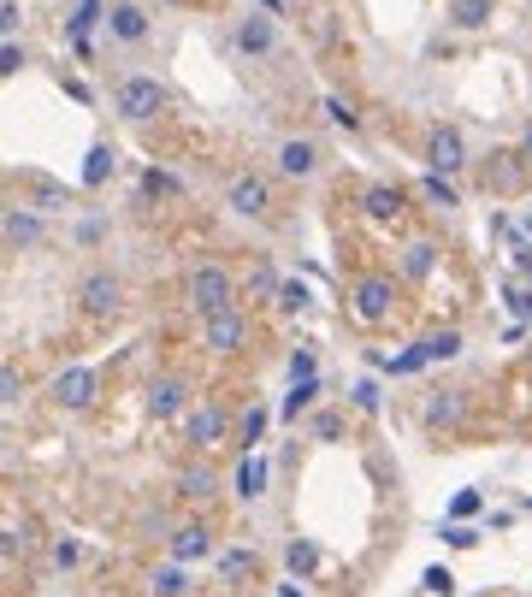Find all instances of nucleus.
I'll use <instances>...</instances> for the list:
<instances>
[{
  "instance_id": "nucleus-1",
  "label": "nucleus",
  "mask_w": 532,
  "mask_h": 597,
  "mask_svg": "<svg viewBox=\"0 0 532 597\" xmlns=\"http://www.w3.org/2000/svg\"><path fill=\"white\" fill-rule=\"evenodd\" d=\"M166 83L154 77V71H125L119 83H113V113L125 119V125H148V119H160L166 113Z\"/></svg>"
},
{
  "instance_id": "nucleus-2",
  "label": "nucleus",
  "mask_w": 532,
  "mask_h": 597,
  "mask_svg": "<svg viewBox=\"0 0 532 597\" xmlns=\"http://www.w3.org/2000/svg\"><path fill=\"white\" fill-rule=\"evenodd\" d=\"M397 296H402V278H391V272H361V278L349 284V314H355L361 326H385V320L397 314Z\"/></svg>"
},
{
  "instance_id": "nucleus-3",
  "label": "nucleus",
  "mask_w": 532,
  "mask_h": 597,
  "mask_svg": "<svg viewBox=\"0 0 532 597\" xmlns=\"http://www.w3.org/2000/svg\"><path fill=\"white\" fill-rule=\"evenodd\" d=\"M71 302H77V314H83V320H113V314L125 308V278H119L113 266H89V272L77 278Z\"/></svg>"
},
{
  "instance_id": "nucleus-4",
  "label": "nucleus",
  "mask_w": 532,
  "mask_h": 597,
  "mask_svg": "<svg viewBox=\"0 0 532 597\" xmlns=\"http://www.w3.org/2000/svg\"><path fill=\"white\" fill-rule=\"evenodd\" d=\"M184 296H190V308H196L201 320H207V314H225V308H237V278H231V266L201 261L196 272H190V284H184Z\"/></svg>"
},
{
  "instance_id": "nucleus-5",
  "label": "nucleus",
  "mask_w": 532,
  "mask_h": 597,
  "mask_svg": "<svg viewBox=\"0 0 532 597\" xmlns=\"http://www.w3.org/2000/svg\"><path fill=\"white\" fill-rule=\"evenodd\" d=\"M231 54L237 60H249V66H261V60H272L278 54V24L266 18V12H243V18H231Z\"/></svg>"
},
{
  "instance_id": "nucleus-6",
  "label": "nucleus",
  "mask_w": 532,
  "mask_h": 597,
  "mask_svg": "<svg viewBox=\"0 0 532 597\" xmlns=\"http://www.w3.org/2000/svg\"><path fill=\"white\" fill-rule=\"evenodd\" d=\"M426 172H438V178H462L467 172L462 125H432V131H426Z\"/></svg>"
},
{
  "instance_id": "nucleus-7",
  "label": "nucleus",
  "mask_w": 532,
  "mask_h": 597,
  "mask_svg": "<svg viewBox=\"0 0 532 597\" xmlns=\"http://www.w3.org/2000/svg\"><path fill=\"white\" fill-rule=\"evenodd\" d=\"M231 438V408L225 402H196L190 414H184V444H196V450H219Z\"/></svg>"
},
{
  "instance_id": "nucleus-8",
  "label": "nucleus",
  "mask_w": 532,
  "mask_h": 597,
  "mask_svg": "<svg viewBox=\"0 0 532 597\" xmlns=\"http://www.w3.org/2000/svg\"><path fill=\"white\" fill-rule=\"evenodd\" d=\"M48 397L60 402V408H71V414H83V408H95V397H101V373H95V367H60V373L48 379Z\"/></svg>"
},
{
  "instance_id": "nucleus-9",
  "label": "nucleus",
  "mask_w": 532,
  "mask_h": 597,
  "mask_svg": "<svg viewBox=\"0 0 532 597\" xmlns=\"http://www.w3.org/2000/svg\"><path fill=\"white\" fill-rule=\"evenodd\" d=\"M243 343H249V314H243V308H225V314H207V320H201V349L237 355Z\"/></svg>"
},
{
  "instance_id": "nucleus-10",
  "label": "nucleus",
  "mask_w": 532,
  "mask_h": 597,
  "mask_svg": "<svg viewBox=\"0 0 532 597\" xmlns=\"http://www.w3.org/2000/svg\"><path fill=\"white\" fill-rule=\"evenodd\" d=\"M225 207H231L237 219H266V213H272V184H266L261 172H237V178L225 184Z\"/></svg>"
},
{
  "instance_id": "nucleus-11",
  "label": "nucleus",
  "mask_w": 532,
  "mask_h": 597,
  "mask_svg": "<svg viewBox=\"0 0 532 597\" xmlns=\"http://www.w3.org/2000/svg\"><path fill=\"white\" fill-rule=\"evenodd\" d=\"M142 408H148V420H178V414H190V385H184L178 373H160V379L148 385Z\"/></svg>"
},
{
  "instance_id": "nucleus-12",
  "label": "nucleus",
  "mask_w": 532,
  "mask_h": 597,
  "mask_svg": "<svg viewBox=\"0 0 532 597\" xmlns=\"http://www.w3.org/2000/svg\"><path fill=\"white\" fill-rule=\"evenodd\" d=\"M272 160H278V178H296V184H302V178L320 172V142H314V136H284Z\"/></svg>"
},
{
  "instance_id": "nucleus-13",
  "label": "nucleus",
  "mask_w": 532,
  "mask_h": 597,
  "mask_svg": "<svg viewBox=\"0 0 532 597\" xmlns=\"http://www.w3.org/2000/svg\"><path fill=\"white\" fill-rule=\"evenodd\" d=\"M148 30H154V24H148V12H142L136 0H113V6H107V36H113V42L142 48V42H148Z\"/></svg>"
},
{
  "instance_id": "nucleus-14",
  "label": "nucleus",
  "mask_w": 532,
  "mask_h": 597,
  "mask_svg": "<svg viewBox=\"0 0 532 597\" xmlns=\"http://www.w3.org/2000/svg\"><path fill=\"white\" fill-rule=\"evenodd\" d=\"M166 556H172V562H184V568L207 562V556H213V527H207V521H190V527H178L172 538H166Z\"/></svg>"
},
{
  "instance_id": "nucleus-15",
  "label": "nucleus",
  "mask_w": 532,
  "mask_h": 597,
  "mask_svg": "<svg viewBox=\"0 0 532 597\" xmlns=\"http://www.w3.org/2000/svg\"><path fill=\"white\" fill-rule=\"evenodd\" d=\"M527 178H532V160L515 148V154H491L485 160V184L497 190V196H509V190H527Z\"/></svg>"
},
{
  "instance_id": "nucleus-16",
  "label": "nucleus",
  "mask_w": 532,
  "mask_h": 597,
  "mask_svg": "<svg viewBox=\"0 0 532 597\" xmlns=\"http://www.w3.org/2000/svg\"><path fill=\"white\" fill-rule=\"evenodd\" d=\"M361 213L379 219V225H391V219L408 213V190H397V184H367V190H361Z\"/></svg>"
},
{
  "instance_id": "nucleus-17",
  "label": "nucleus",
  "mask_w": 532,
  "mask_h": 597,
  "mask_svg": "<svg viewBox=\"0 0 532 597\" xmlns=\"http://www.w3.org/2000/svg\"><path fill=\"white\" fill-rule=\"evenodd\" d=\"M462 414H467V397H462V391H432V397H426V408H420V420H426L432 432H450V426H462Z\"/></svg>"
},
{
  "instance_id": "nucleus-18",
  "label": "nucleus",
  "mask_w": 532,
  "mask_h": 597,
  "mask_svg": "<svg viewBox=\"0 0 532 597\" xmlns=\"http://www.w3.org/2000/svg\"><path fill=\"white\" fill-rule=\"evenodd\" d=\"M113 172H119V148H113V142H95V148L83 154V172H77V184H83V190H101Z\"/></svg>"
},
{
  "instance_id": "nucleus-19",
  "label": "nucleus",
  "mask_w": 532,
  "mask_h": 597,
  "mask_svg": "<svg viewBox=\"0 0 532 597\" xmlns=\"http://www.w3.org/2000/svg\"><path fill=\"white\" fill-rule=\"evenodd\" d=\"M438 272V243L432 237H414L408 249H402V284H426Z\"/></svg>"
},
{
  "instance_id": "nucleus-20",
  "label": "nucleus",
  "mask_w": 532,
  "mask_h": 597,
  "mask_svg": "<svg viewBox=\"0 0 532 597\" xmlns=\"http://www.w3.org/2000/svg\"><path fill=\"white\" fill-rule=\"evenodd\" d=\"M42 237H48V231H42V213H36V207H12V213H6V243H12V249H36Z\"/></svg>"
},
{
  "instance_id": "nucleus-21",
  "label": "nucleus",
  "mask_w": 532,
  "mask_h": 597,
  "mask_svg": "<svg viewBox=\"0 0 532 597\" xmlns=\"http://www.w3.org/2000/svg\"><path fill=\"white\" fill-rule=\"evenodd\" d=\"M95 24H107V0H77L71 18H66V36L83 48V54H89V30H95Z\"/></svg>"
},
{
  "instance_id": "nucleus-22",
  "label": "nucleus",
  "mask_w": 532,
  "mask_h": 597,
  "mask_svg": "<svg viewBox=\"0 0 532 597\" xmlns=\"http://www.w3.org/2000/svg\"><path fill=\"white\" fill-rule=\"evenodd\" d=\"M237 497H243V503L266 497V456H255V450L237 462Z\"/></svg>"
},
{
  "instance_id": "nucleus-23",
  "label": "nucleus",
  "mask_w": 532,
  "mask_h": 597,
  "mask_svg": "<svg viewBox=\"0 0 532 597\" xmlns=\"http://www.w3.org/2000/svg\"><path fill=\"white\" fill-rule=\"evenodd\" d=\"M320 391H326L320 379H296V385L284 391V402H278V420H296V414H308V408L320 402Z\"/></svg>"
},
{
  "instance_id": "nucleus-24",
  "label": "nucleus",
  "mask_w": 532,
  "mask_h": 597,
  "mask_svg": "<svg viewBox=\"0 0 532 597\" xmlns=\"http://www.w3.org/2000/svg\"><path fill=\"white\" fill-rule=\"evenodd\" d=\"M184 592H190V568L184 562H166V568L148 574V597H184Z\"/></svg>"
},
{
  "instance_id": "nucleus-25",
  "label": "nucleus",
  "mask_w": 532,
  "mask_h": 597,
  "mask_svg": "<svg viewBox=\"0 0 532 597\" xmlns=\"http://www.w3.org/2000/svg\"><path fill=\"white\" fill-rule=\"evenodd\" d=\"M426 367H432L426 343H408L402 355H385V367H379V373H391V379H414V373H426Z\"/></svg>"
},
{
  "instance_id": "nucleus-26",
  "label": "nucleus",
  "mask_w": 532,
  "mask_h": 597,
  "mask_svg": "<svg viewBox=\"0 0 532 597\" xmlns=\"http://www.w3.org/2000/svg\"><path fill=\"white\" fill-rule=\"evenodd\" d=\"M497 12V0H450V24L456 30H485Z\"/></svg>"
},
{
  "instance_id": "nucleus-27",
  "label": "nucleus",
  "mask_w": 532,
  "mask_h": 597,
  "mask_svg": "<svg viewBox=\"0 0 532 597\" xmlns=\"http://www.w3.org/2000/svg\"><path fill=\"white\" fill-rule=\"evenodd\" d=\"M284 568H290L296 580H308V574L320 568V544H314V538H290V544H284Z\"/></svg>"
},
{
  "instance_id": "nucleus-28",
  "label": "nucleus",
  "mask_w": 532,
  "mask_h": 597,
  "mask_svg": "<svg viewBox=\"0 0 532 597\" xmlns=\"http://www.w3.org/2000/svg\"><path fill=\"white\" fill-rule=\"evenodd\" d=\"M420 196L432 201L438 213H456V207H462V196H456V184H450V178H438V172H420Z\"/></svg>"
},
{
  "instance_id": "nucleus-29",
  "label": "nucleus",
  "mask_w": 532,
  "mask_h": 597,
  "mask_svg": "<svg viewBox=\"0 0 532 597\" xmlns=\"http://www.w3.org/2000/svg\"><path fill=\"white\" fill-rule=\"evenodd\" d=\"M266 420H272V414H266L261 402H249V408L237 414V444H243V450H255V444L266 438Z\"/></svg>"
},
{
  "instance_id": "nucleus-30",
  "label": "nucleus",
  "mask_w": 532,
  "mask_h": 597,
  "mask_svg": "<svg viewBox=\"0 0 532 597\" xmlns=\"http://www.w3.org/2000/svg\"><path fill=\"white\" fill-rule=\"evenodd\" d=\"M213 485H219V479H213L207 467H184V473H178V497H184V503H207Z\"/></svg>"
},
{
  "instance_id": "nucleus-31",
  "label": "nucleus",
  "mask_w": 532,
  "mask_h": 597,
  "mask_svg": "<svg viewBox=\"0 0 532 597\" xmlns=\"http://www.w3.org/2000/svg\"><path fill=\"white\" fill-rule=\"evenodd\" d=\"M278 266L272 261H255V272H249V302H278Z\"/></svg>"
},
{
  "instance_id": "nucleus-32",
  "label": "nucleus",
  "mask_w": 532,
  "mask_h": 597,
  "mask_svg": "<svg viewBox=\"0 0 532 597\" xmlns=\"http://www.w3.org/2000/svg\"><path fill=\"white\" fill-rule=\"evenodd\" d=\"M320 113H326V125H337V131H361V113H355V101H343V95H320Z\"/></svg>"
},
{
  "instance_id": "nucleus-33",
  "label": "nucleus",
  "mask_w": 532,
  "mask_h": 597,
  "mask_svg": "<svg viewBox=\"0 0 532 597\" xmlns=\"http://www.w3.org/2000/svg\"><path fill=\"white\" fill-rule=\"evenodd\" d=\"M272 308H284V314H308V308H314V290H308L302 278H284V284H278V302H272Z\"/></svg>"
},
{
  "instance_id": "nucleus-34",
  "label": "nucleus",
  "mask_w": 532,
  "mask_h": 597,
  "mask_svg": "<svg viewBox=\"0 0 532 597\" xmlns=\"http://www.w3.org/2000/svg\"><path fill=\"white\" fill-rule=\"evenodd\" d=\"M255 568H261L255 550H225V556H219V580H243V574H255Z\"/></svg>"
},
{
  "instance_id": "nucleus-35",
  "label": "nucleus",
  "mask_w": 532,
  "mask_h": 597,
  "mask_svg": "<svg viewBox=\"0 0 532 597\" xmlns=\"http://www.w3.org/2000/svg\"><path fill=\"white\" fill-rule=\"evenodd\" d=\"M420 343H426V355H432V361H456V355L467 349L462 332H432V337H420Z\"/></svg>"
},
{
  "instance_id": "nucleus-36",
  "label": "nucleus",
  "mask_w": 532,
  "mask_h": 597,
  "mask_svg": "<svg viewBox=\"0 0 532 597\" xmlns=\"http://www.w3.org/2000/svg\"><path fill=\"white\" fill-rule=\"evenodd\" d=\"M142 190H148V196H184V178H172V172H160V166H142Z\"/></svg>"
},
{
  "instance_id": "nucleus-37",
  "label": "nucleus",
  "mask_w": 532,
  "mask_h": 597,
  "mask_svg": "<svg viewBox=\"0 0 532 597\" xmlns=\"http://www.w3.org/2000/svg\"><path fill=\"white\" fill-rule=\"evenodd\" d=\"M503 302H509V314H515L521 326H532V284H515V278H509V284H503Z\"/></svg>"
},
{
  "instance_id": "nucleus-38",
  "label": "nucleus",
  "mask_w": 532,
  "mask_h": 597,
  "mask_svg": "<svg viewBox=\"0 0 532 597\" xmlns=\"http://www.w3.org/2000/svg\"><path fill=\"white\" fill-rule=\"evenodd\" d=\"M66 201H71V190H60V184H42V178L30 184V207H36V213H54V207H66Z\"/></svg>"
},
{
  "instance_id": "nucleus-39",
  "label": "nucleus",
  "mask_w": 532,
  "mask_h": 597,
  "mask_svg": "<svg viewBox=\"0 0 532 597\" xmlns=\"http://www.w3.org/2000/svg\"><path fill=\"white\" fill-rule=\"evenodd\" d=\"M438 538H444L450 550H473V544H479V527H473V521H444Z\"/></svg>"
},
{
  "instance_id": "nucleus-40",
  "label": "nucleus",
  "mask_w": 532,
  "mask_h": 597,
  "mask_svg": "<svg viewBox=\"0 0 532 597\" xmlns=\"http://www.w3.org/2000/svg\"><path fill=\"white\" fill-rule=\"evenodd\" d=\"M479 509H485V491H473V485H467V491H456V497H450V521H473Z\"/></svg>"
},
{
  "instance_id": "nucleus-41",
  "label": "nucleus",
  "mask_w": 532,
  "mask_h": 597,
  "mask_svg": "<svg viewBox=\"0 0 532 597\" xmlns=\"http://www.w3.org/2000/svg\"><path fill=\"white\" fill-rule=\"evenodd\" d=\"M284 373H290V385H296V379H320V355H314V349H290V367H284Z\"/></svg>"
},
{
  "instance_id": "nucleus-42",
  "label": "nucleus",
  "mask_w": 532,
  "mask_h": 597,
  "mask_svg": "<svg viewBox=\"0 0 532 597\" xmlns=\"http://www.w3.org/2000/svg\"><path fill=\"white\" fill-rule=\"evenodd\" d=\"M420 592H426V597H450V592H456V580H450V568H438V562H432V568L420 574Z\"/></svg>"
},
{
  "instance_id": "nucleus-43",
  "label": "nucleus",
  "mask_w": 532,
  "mask_h": 597,
  "mask_svg": "<svg viewBox=\"0 0 532 597\" xmlns=\"http://www.w3.org/2000/svg\"><path fill=\"white\" fill-rule=\"evenodd\" d=\"M18 30H24V6L0 0V42H18Z\"/></svg>"
},
{
  "instance_id": "nucleus-44",
  "label": "nucleus",
  "mask_w": 532,
  "mask_h": 597,
  "mask_svg": "<svg viewBox=\"0 0 532 597\" xmlns=\"http://www.w3.org/2000/svg\"><path fill=\"white\" fill-rule=\"evenodd\" d=\"M314 438H320V444H337V438H343V414L320 408V414H314Z\"/></svg>"
},
{
  "instance_id": "nucleus-45",
  "label": "nucleus",
  "mask_w": 532,
  "mask_h": 597,
  "mask_svg": "<svg viewBox=\"0 0 532 597\" xmlns=\"http://www.w3.org/2000/svg\"><path fill=\"white\" fill-rule=\"evenodd\" d=\"M349 402H355V408H361V414H379V402H385V391H379V385H373V379H361V385H355V391H349Z\"/></svg>"
},
{
  "instance_id": "nucleus-46",
  "label": "nucleus",
  "mask_w": 532,
  "mask_h": 597,
  "mask_svg": "<svg viewBox=\"0 0 532 597\" xmlns=\"http://www.w3.org/2000/svg\"><path fill=\"white\" fill-rule=\"evenodd\" d=\"M18 397H24V373L12 361H0V402H18Z\"/></svg>"
},
{
  "instance_id": "nucleus-47",
  "label": "nucleus",
  "mask_w": 532,
  "mask_h": 597,
  "mask_svg": "<svg viewBox=\"0 0 532 597\" xmlns=\"http://www.w3.org/2000/svg\"><path fill=\"white\" fill-rule=\"evenodd\" d=\"M24 66H30V54H24L18 42H0V77H18Z\"/></svg>"
},
{
  "instance_id": "nucleus-48",
  "label": "nucleus",
  "mask_w": 532,
  "mask_h": 597,
  "mask_svg": "<svg viewBox=\"0 0 532 597\" xmlns=\"http://www.w3.org/2000/svg\"><path fill=\"white\" fill-rule=\"evenodd\" d=\"M77 556H83V550H77L71 538H60V544H54V562H60V568H77Z\"/></svg>"
},
{
  "instance_id": "nucleus-49",
  "label": "nucleus",
  "mask_w": 532,
  "mask_h": 597,
  "mask_svg": "<svg viewBox=\"0 0 532 597\" xmlns=\"http://www.w3.org/2000/svg\"><path fill=\"white\" fill-rule=\"evenodd\" d=\"M77 243H83V249L101 243V219H83V225H77Z\"/></svg>"
},
{
  "instance_id": "nucleus-50",
  "label": "nucleus",
  "mask_w": 532,
  "mask_h": 597,
  "mask_svg": "<svg viewBox=\"0 0 532 597\" xmlns=\"http://www.w3.org/2000/svg\"><path fill=\"white\" fill-rule=\"evenodd\" d=\"M521 154L532 160V119H527V131H521Z\"/></svg>"
},
{
  "instance_id": "nucleus-51",
  "label": "nucleus",
  "mask_w": 532,
  "mask_h": 597,
  "mask_svg": "<svg viewBox=\"0 0 532 597\" xmlns=\"http://www.w3.org/2000/svg\"><path fill=\"white\" fill-rule=\"evenodd\" d=\"M278 597H308V592H302V586H296V580H290V586H278Z\"/></svg>"
},
{
  "instance_id": "nucleus-52",
  "label": "nucleus",
  "mask_w": 532,
  "mask_h": 597,
  "mask_svg": "<svg viewBox=\"0 0 532 597\" xmlns=\"http://www.w3.org/2000/svg\"><path fill=\"white\" fill-rule=\"evenodd\" d=\"M521 231H527V237H532V207H527V213H521Z\"/></svg>"
},
{
  "instance_id": "nucleus-53",
  "label": "nucleus",
  "mask_w": 532,
  "mask_h": 597,
  "mask_svg": "<svg viewBox=\"0 0 532 597\" xmlns=\"http://www.w3.org/2000/svg\"><path fill=\"white\" fill-rule=\"evenodd\" d=\"M160 6H184V0H160Z\"/></svg>"
},
{
  "instance_id": "nucleus-54",
  "label": "nucleus",
  "mask_w": 532,
  "mask_h": 597,
  "mask_svg": "<svg viewBox=\"0 0 532 597\" xmlns=\"http://www.w3.org/2000/svg\"><path fill=\"white\" fill-rule=\"evenodd\" d=\"M527 361H532V337H527Z\"/></svg>"
}]
</instances>
